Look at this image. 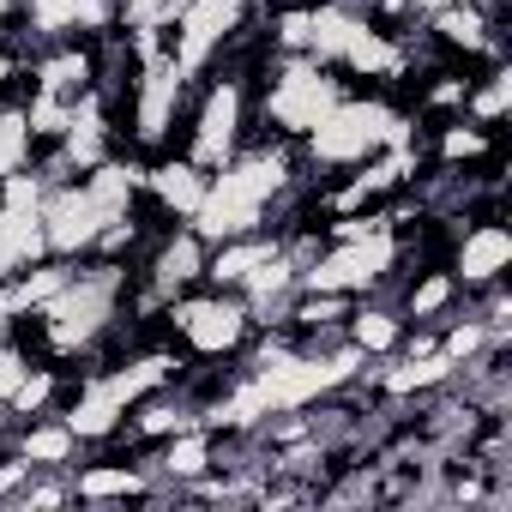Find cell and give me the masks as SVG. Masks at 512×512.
<instances>
[{
  "label": "cell",
  "mask_w": 512,
  "mask_h": 512,
  "mask_svg": "<svg viewBox=\"0 0 512 512\" xmlns=\"http://www.w3.org/2000/svg\"><path fill=\"white\" fill-rule=\"evenodd\" d=\"M344 314H350V296H332V290H296L278 326H284L296 344H332V338L344 332Z\"/></svg>",
  "instance_id": "cell-20"
},
{
  "label": "cell",
  "mask_w": 512,
  "mask_h": 512,
  "mask_svg": "<svg viewBox=\"0 0 512 512\" xmlns=\"http://www.w3.org/2000/svg\"><path fill=\"white\" fill-rule=\"evenodd\" d=\"M470 7H482V13H494V19H506V7H512V0H470Z\"/></svg>",
  "instance_id": "cell-29"
},
{
  "label": "cell",
  "mask_w": 512,
  "mask_h": 512,
  "mask_svg": "<svg viewBox=\"0 0 512 512\" xmlns=\"http://www.w3.org/2000/svg\"><path fill=\"white\" fill-rule=\"evenodd\" d=\"M13 452L31 464V470H73L85 458L79 434L61 422V410H43V416H25L19 434H13Z\"/></svg>",
  "instance_id": "cell-18"
},
{
  "label": "cell",
  "mask_w": 512,
  "mask_h": 512,
  "mask_svg": "<svg viewBox=\"0 0 512 512\" xmlns=\"http://www.w3.org/2000/svg\"><path fill=\"white\" fill-rule=\"evenodd\" d=\"M31 362H37V356H31L19 338H0V404L13 398V386L25 380V368H31Z\"/></svg>",
  "instance_id": "cell-26"
},
{
  "label": "cell",
  "mask_w": 512,
  "mask_h": 512,
  "mask_svg": "<svg viewBox=\"0 0 512 512\" xmlns=\"http://www.w3.org/2000/svg\"><path fill=\"white\" fill-rule=\"evenodd\" d=\"M13 25H19V0H0V43H7Z\"/></svg>",
  "instance_id": "cell-28"
},
{
  "label": "cell",
  "mask_w": 512,
  "mask_h": 512,
  "mask_svg": "<svg viewBox=\"0 0 512 512\" xmlns=\"http://www.w3.org/2000/svg\"><path fill=\"white\" fill-rule=\"evenodd\" d=\"M193 97V73L163 49L157 61H139L121 85V145L139 157H163L181 139V115Z\"/></svg>",
  "instance_id": "cell-5"
},
{
  "label": "cell",
  "mask_w": 512,
  "mask_h": 512,
  "mask_svg": "<svg viewBox=\"0 0 512 512\" xmlns=\"http://www.w3.org/2000/svg\"><path fill=\"white\" fill-rule=\"evenodd\" d=\"M392 302L404 308L410 326H440L446 314L464 308V290H458V278L446 272V260H410V266L398 272V284H392Z\"/></svg>",
  "instance_id": "cell-13"
},
{
  "label": "cell",
  "mask_w": 512,
  "mask_h": 512,
  "mask_svg": "<svg viewBox=\"0 0 512 512\" xmlns=\"http://www.w3.org/2000/svg\"><path fill=\"white\" fill-rule=\"evenodd\" d=\"M278 253V229H247V235H229V241H211L205 247V284L211 290H241L253 272Z\"/></svg>",
  "instance_id": "cell-17"
},
{
  "label": "cell",
  "mask_w": 512,
  "mask_h": 512,
  "mask_svg": "<svg viewBox=\"0 0 512 512\" xmlns=\"http://www.w3.org/2000/svg\"><path fill=\"white\" fill-rule=\"evenodd\" d=\"M260 320L241 302V290H181L163 314H157V338H169L187 362H241V350L253 344Z\"/></svg>",
  "instance_id": "cell-4"
},
{
  "label": "cell",
  "mask_w": 512,
  "mask_h": 512,
  "mask_svg": "<svg viewBox=\"0 0 512 512\" xmlns=\"http://www.w3.org/2000/svg\"><path fill=\"white\" fill-rule=\"evenodd\" d=\"M398 284V278H392ZM392 284L386 290H374V296H356L350 302V314H344V344L350 350H362L368 362H380V356H392L398 344H404V332H410V320H404V308L392 302Z\"/></svg>",
  "instance_id": "cell-16"
},
{
  "label": "cell",
  "mask_w": 512,
  "mask_h": 512,
  "mask_svg": "<svg viewBox=\"0 0 512 512\" xmlns=\"http://www.w3.org/2000/svg\"><path fill=\"white\" fill-rule=\"evenodd\" d=\"M416 139H422V121L410 115L404 97H392V91H344L326 109V121L302 139V169H308V181H320V175H338V169L386 151V145H416Z\"/></svg>",
  "instance_id": "cell-1"
},
{
  "label": "cell",
  "mask_w": 512,
  "mask_h": 512,
  "mask_svg": "<svg viewBox=\"0 0 512 512\" xmlns=\"http://www.w3.org/2000/svg\"><path fill=\"white\" fill-rule=\"evenodd\" d=\"M416 145H422V163H434V169H482V163L506 157L500 127H482V121H470V115L428 121Z\"/></svg>",
  "instance_id": "cell-12"
},
{
  "label": "cell",
  "mask_w": 512,
  "mask_h": 512,
  "mask_svg": "<svg viewBox=\"0 0 512 512\" xmlns=\"http://www.w3.org/2000/svg\"><path fill=\"white\" fill-rule=\"evenodd\" d=\"M73 500L79 506H127V500H163L145 446L121 452V446H97V458L73 464Z\"/></svg>",
  "instance_id": "cell-8"
},
{
  "label": "cell",
  "mask_w": 512,
  "mask_h": 512,
  "mask_svg": "<svg viewBox=\"0 0 512 512\" xmlns=\"http://www.w3.org/2000/svg\"><path fill=\"white\" fill-rule=\"evenodd\" d=\"M139 284L145 290H157L163 302H175L181 290H199L205 284V241H199V229L193 223H163L151 241H145V253H139Z\"/></svg>",
  "instance_id": "cell-10"
},
{
  "label": "cell",
  "mask_w": 512,
  "mask_h": 512,
  "mask_svg": "<svg viewBox=\"0 0 512 512\" xmlns=\"http://www.w3.org/2000/svg\"><path fill=\"white\" fill-rule=\"evenodd\" d=\"M247 139H253V67L217 61L211 73L193 79V97H187L175 151L193 157V163L211 175V169H223Z\"/></svg>",
  "instance_id": "cell-3"
},
{
  "label": "cell",
  "mask_w": 512,
  "mask_h": 512,
  "mask_svg": "<svg viewBox=\"0 0 512 512\" xmlns=\"http://www.w3.org/2000/svg\"><path fill=\"white\" fill-rule=\"evenodd\" d=\"M410 7H416V13H434V7H446V0H410Z\"/></svg>",
  "instance_id": "cell-30"
},
{
  "label": "cell",
  "mask_w": 512,
  "mask_h": 512,
  "mask_svg": "<svg viewBox=\"0 0 512 512\" xmlns=\"http://www.w3.org/2000/svg\"><path fill=\"white\" fill-rule=\"evenodd\" d=\"M37 151H43V145H37V133H31V121H25L19 97H13V103H0V181L19 175V169H31Z\"/></svg>",
  "instance_id": "cell-22"
},
{
  "label": "cell",
  "mask_w": 512,
  "mask_h": 512,
  "mask_svg": "<svg viewBox=\"0 0 512 512\" xmlns=\"http://www.w3.org/2000/svg\"><path fill=\"white\" fill-rule=\"evenodd\" d=\"M25 482H31V464L19 452H0V506H13Z\"/></svg>",
  "instance_id": "cell-27"
},
{
  "label": "cell",
  "mask_w": 512,
  "mask_h": 512,
  "mask_svg": "<svg viewBox=\"0 0 512 512\" xmlns=\"http://www.w3.org/2000/svg\"><path fill=\"white\" fill-rule=\"evenodd\" d=\"M422 31L428 43L458 61V67H488V61H506V19L470 7V0H446V7L422 13Z\"/></svg>",
  "instance_id": "cell-9"
},
{
  "label": "cell",
  "mask_w": 512,
  "mask_h": 512,
  "mask_svg": "<svg viewBox=\"0 0 512 512\" xmlns=\"http://www.w3.org/2000/svg\"><path fill=\"white\" fill-rule=\"evenodd\" d=\"M19 109H25V121H31L37 145H55V139L67 133L73 97H55V91H37V85H25V91H19Z\"/></svg>",
  "instance_id": "cell-23"
},
{
  "label": "cell",
  "mask_w": 512,
  "mask_h": 512,
  "mask_svg": "<svg viewBox=\"0 0 512 512\" xmlns=\"http://www.w3.org/2000/svg\"><path fill=\"white\" fill-rule=\"evenodd\" d=\"M25 85L55 91V97H79L97 85V43L67 37V43H37L25 61Z\"/></svg>",
  "instance_id": "cell-15"
},
{
  "label": "cell",
  "mask_w": 512,
  "mask_h": 512,
  "mask_svg": "<svg viewBox=\"0 0 512 512\" xmlns=\"http://www.w3.org/2000/svg\"><path fill=\"white\" fill-rule=\"evenodd\" d=\"M37 260H49V235H43V205H0V278H19Z\"/></svg>",
  "instance_id": "cell-19"
},
{
  "label": "cell",
  "mask_w": 512,
  "mask_h": 512,
  "mask_svg": "<svg viewBox=\"0 0 512 512\" xmlns=\"http://www.w3.org/2000/svg\"><path fill=\"white\" fill-rule=\"evenodd\" d=\"M103 223H109V211L85 193L79 175H73V181H55V187L43 193V235H49V253H55V260H91Z\"/></svg>",
  "instance_id": "cell-11"
},
{
  "label": "cell",
  "mask_w": 512,
  "mask_h": 512,
  "mask_svg": "<svg viewBox=\"0 0 512 512\" xmlns=\"http://www.w3.org/2000/svg\"><path fill=\"white\" fill-rule=\"evenodd\" d=\"M410 266V241L398 229H368V235H344V241H326L308 272H302V290H332V296H374L386 290L398 272Z\"/></svg>",
  "instance_id": "cell-6"
},
{
  "label": "cell",
  "mask_w": 512,
  "mask_h": 512,
  "mask_svg": "<svg viewBox=\"0 0 512 512\" xmlns=\"http://www.w3.org/2000/svg\"><path fill=\"white\" fill-rule=\"evenodd\" d=\"M205 169L181 151H163V157H145V205L163 217V223H187L205 199Z\"/></svg>",
  "instance_id": "cell-14"
},
{
  "label": "cell",
  "mask_w": 512,
  "mask_h": 512,
  "mask_svg": "<svg viewBox=\"0 0 512 512\" xmlns=\"http://www.w3.org/2000/svg\"><path fill=\"white\" fill-rule=\"evenodd\" d=\"M464 115H470V121H482V127H506V115H512V67H506V61L470 67Z\"/></svg>",
  "instance_id": "cell-21"
},
{
  "label": "cell",
  "mask_w": 512,
  "mask_h": 512,
  "mask_svg": "<svg viewBox=\"0 0 512 512\" xmlns=\"http://www.w3.org/2000/svg\"><path fill=\"white\" fill-rule=\"evenodd\" d=\"M13 506H19V512H55V506H73V470H31V482L19 488Z\"/></svg>",
  "instance_id": "cell-25"
},
{
  "label": "cell",
  "mask_w": 512,
  "mask_h": 512,
  "mask_svg": "<svg viewBox=\"0 0 512 512\" xmlns=\"http://www.w3.org/2000/svg\"><path fill=\"white\" fill-rule=\"evenodd\" d=\"M344 91V73L314 55H260L253 61V127L302 145Z\"/></svg>",
  "instance_id": "cell-2"
},
{
  "label": "cell",
  "mask_w": 512,
  "mask_h": 512,
  "mask_svg": "<svg viewBox=\"0 0 512 512\" xmlns=\"http://www.w3.org/2000/svg\"><path fill=\"white\" fill-rule=\"evenodd\" d=\"M440 260H446V272L458 278L464 296H470V290H488V284H500V278H512V229H506V217H488V211L452 217Z\"/></svg>",
  "instance_id": "cell-7"
},
{
  "label": "cell",
  "mask_w": 512,
  "mask_h": 512,
  "mask_svg": "<svg viewBox=\"0 0 512 512\" xmlns=\"http://www.w3.org/2000/svg\"><path fill=\"white\" fill-rule=\"evenodd\" d=\"M73 272H79V260H55V253H49V260H37L31 272H19V290H25L31 314H37L43 302H55V296L73 284Z\"/></svg>",
  "instance_id": "cell-24"
}]
</instances>
